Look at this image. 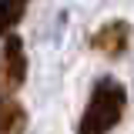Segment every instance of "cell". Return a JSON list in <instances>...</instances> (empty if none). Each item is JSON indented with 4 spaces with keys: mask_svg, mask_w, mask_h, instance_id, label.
Wrapping results in <instances>:
<instances>
[{
    "mask_svg": "<svg viewBox=\"0 0 134 134\" xmlns=\"http://www.w3.org/2000/svg\"><path fill=\"white\" fill-rule=\"evenodd\" d=\"M24 127H27L24 107L10 97H0V134H24Z\"/></svg>",
    "mask_w": 134,
    "mask_h": 134,
    "instance_id": "277c9868",
    "label": "cell"
},
{
    "mask_svg": "<svg viewBox=\"0 0 134 134\" xmlns=\"http://www.w3.org/2000/svg\"><path fill=\"white\" fill-rule=\"evenodd\" d=\"M127 44H131V27H127L124 20H107V24L91 37V47L100 50V54H107V57H121V54L127 50Z\"/></svg>",
    "mask_w": 134,
    "mask_h": 134,
    "instance_id": "3957f363",
    "label": "cell"
},
{
    "mask_svg": "<svg viewBox=\"0 0 134 134\" xmlns=\"http://www.w3.org/2000/svg\"><path fill=\"white\" fill-rule=\"evenodd\" d=\"M27 3H30V0H0V37H7V34L24 20Z\"/></svg>",
    "mask_w": 134,
    "mask_h": 134,
    "instance_id": "5b68a950",
    "label": "cell"
},
{
    "mask_svg": "<svg viewBox=\"0 0 134 134\" xmlns=\"http://www.w3.org/2000/svg\"><path fill=\"white\" fill-rule=\"evenodd\" d=\"M124 107H127V94H124V84L114 81V77H100L91 91V100L81 114V124H77V134H107L114 131L124 117Z\"/></svg>",
    "mask_w": 134,
    "mask_h": 134,
    "instance_id": "6da1fadb",
    "label": "cell"
},
{
    "mask_svg": "<svg viewBox=\"0 0 134 134\" xmlns=\"http://www.w3.org/2000/svg\"><path fill=\"white\" fill-rule=\"evenodd\" d=\"M27 77V57H24V44L20 37L7 34L3 37V50H0V91L14 94Z\"/></svg>",
    "mask_w": 134,
    "mask_h": 134,
    "instance_id": "7a4b0ae2",
    "label": "cell"
}]
</instances>
